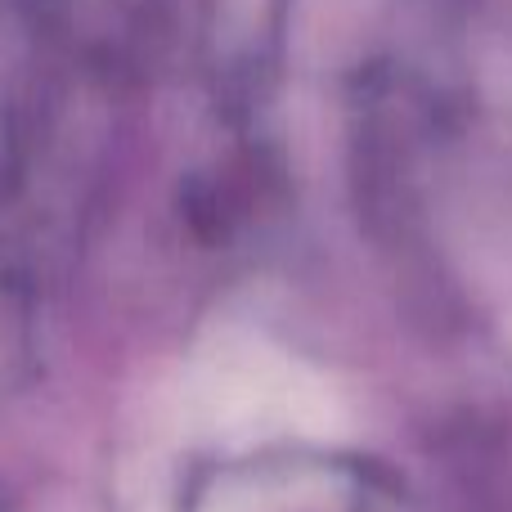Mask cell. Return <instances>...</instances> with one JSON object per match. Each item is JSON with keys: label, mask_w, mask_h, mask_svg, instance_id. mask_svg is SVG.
Returning a JSON list of instances; mask_svg holds the SVG:
<instances>
[]
</instances>
